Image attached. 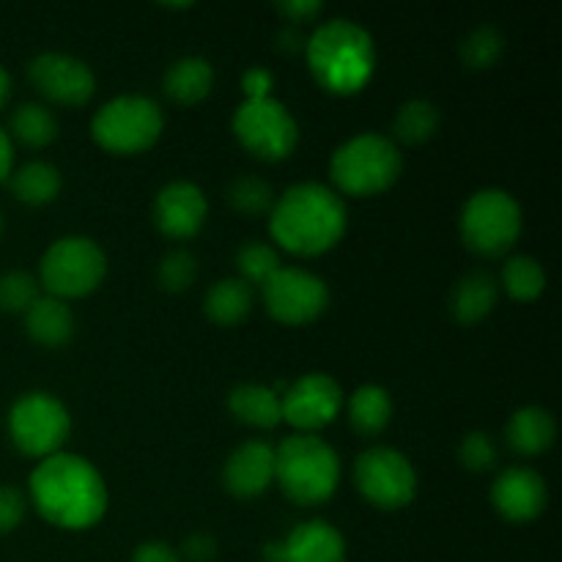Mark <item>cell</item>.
I'll return each instance as SVG.
<instances>
[{
    "instance_id": "45",
    "label": "cell",
    "mask_w": 562,
    "mask_h": 562,
    "mask_svg": "<svg viewBox=\"0 0 562 562\" xmlns=\"http://www.w3.org/2000/svg\"><path fill=\"white\" fill-rule=\"evenodd\" d=\"M0 234H3V214H0Z\"/></svg>"
},
{
    "instance_id": "10",
    "label": "cell",
    "mask_w": 562,
    "mask_h": 562,
    "mask_svg": "<svg viewBox=\"0 0 562 562\" xmlns=\"http://www.w3.org/2000/svg\"><path fill=\"white\" fill-rule=\"evenodd\" d=\"M234 132L241 146L258 159L278 162L296 148L300 130L294 115L278 99H247L234 115Z\"/></svg>"
},
{
    "instance_id": "7",
    "label": "cell",
    "mask_w": 562,
    "mask_h": 562,
    "mask_svg": "<svg viewBox=\"0 0 562 562\" xmlns=\"http://www.w3.org/2000/svg\"><path fill=\"white\" fill-rule=\"evenodd\" d=\"M521 234V209L505 190H481L464 203L461 239L472 252L497 258L514 247Z\"/></svg>"
},
{
    "instance_id": "11",
    "label": "cell",
    "mask_w": 562,
    "mask_h": 562,
    "mask_svg": "<svg viewBox=\"0 0 562 562\" xmlns=\"http://www.w3.org/2000/svg\"><path fill=\"white\" fill-rule=\"evenodd\" d=\"M355 483L376 508L398 510L415 499L417 475L412 461L393 448H371L357 459Z\"/></svg>"
},
{
    "instance_id": "30",
    "label": "cell",
    "mask_w": 562,
    "mask_h": 562,
    "mask_svg": "<svg viewBox=\"0 0 562 562\" xmlns=\"http://www.w3.org/2000/svg\"><path fill=\"white\" fill-rule=\"evenodd\" d=\"M236 267L241 272L239 280L247 285H263L280 269V256L267 241H247L236 252Z\"/></svg>"
},
{
    "instance_id": "21",
    "label": "cell",
    "mask_w": 562,
    "mask_h": 562,
    "mask_svg": "<svg viewBox=\"0 0 562 562\" xmlns=\"http://www.w3.org/2000/svg\"><path fill=\"white\" fill-rule=\"evenodd\" d=\"M554 434H558L554 417L541 406H525L508 423V445L521 456H538L549 450Z\"/></svg>"
},
{
    "instance_id": "39",
    "label": "cell",
    "mask_w": 562,
    "mask_h": 562,
    "mask_svg": "<svg viewBox=\"0 0 562 562\" xmlns=\"http://www.w3.org/2000/svg\"><path fill=\"white\" fill-rule=\"evenodd\" d=\"M132 562H181V560L168 543L151 541V543H140V547L135 549V558H132Z\"/></svg>"
},
{
    "instance_id": "5",
    "label": "cell",
    "mask_w": 562,
    "mask_h": 562,
    "mask_svg": "<svg viewBox=\"0 0 562 562\" xmlns=\"http://www.w3.org/2000/svg\"><path fill=\"white\" fill-rule=\"evenodd\" d=\"M401 168L404 162H401L398 146L390 137L366 132V135L351 137L335 151L329 173L340 192L368 198L390 190L398 181Z\"/></svg>"
},
{
    "instance_id": "25",
    "label": "cell",
    "mask_w": 562,
    "mask_h": 562,
    "mask_svg": "<svg viewBox=\"0 0 562 562\" xmlns=\"http://www.w3.org/2000/svg\"><path fill=\"white\" fill-rule=\"evenodd\" d=\"M9 187L16 201L44 206L60 192V173L49 162H27L9 176Z\"/></svg>"
},
{
    "instance_id": "12",
    "label": "cell",
    "mask_w": 562,
    "mask_h": 562,
    "mask_svg": "<svg viewBox=\"0 0 562 562\" xmlns=\"http://www.w3.org/2000/svg\"><path fill=\"white\" fill-rule=\"evenodd\" d=\"M261 289L269 316L280 324H311L329 305L327 283L296 267H280Z\"/></svg>"
},
{
    "instance_id": "13",
    "label": "cell",
    "mask_w": 562,
    "mask_h": 562,
    "mask_svg": "<svg viewBox=\"0 0 562 562\" xmlns=\"http://www.w3.org/2000/svg\"><path fill=\"white\" fill-rule=\"evenodd\" d=\"M280 406H283L285 423L311 434L329 426L340 415L344 393L327 373H307L300 382L285 387V393L280 395Z\"/></svg>"
},
{
    "instance_id": "36",
    "label": "cell",
    "mask_w": 562,
    "mask_h": 562,
    "mask_svg": "<svg viewBox=\"0 0 562 562\" xmlns=\"http://www.w3.org/2000/svg\"><path fill=\"white\" fill-rule=\"evenodd\" d=\"M25 497L14 486H0V532H11L25 519Z\"/></svg>"
},
{
    "instance_id": "27",
    "label": "cell",
    "mask_w": 562,
    "mask_h": 562,
    "mask_svg": "<svg viewBox=\"0 0 562 562\" xmlns=\"http://www.w3.org/2000/svg\"><path fill=\"white\" fill-rule=\"evenodd\" d=\"M11 135L27 148H44L58 137V121L44 104H20L11 115Z\"/></svg>"
},
{
    "instance_id": "32",
    "label": "cell",
    "mask_w": 562,
    "mask_h": 562,
    "mask_svg": "<svg viewBox=\"0 0 562 562\" xmlns=\"http://www.w3.org/2000/svg\"><path fill=\"white\" fill-rule=\"evenodd\" d=\"M505 49L503 33L494 31V27H477L467 36V42L461 44V58L470 69H488L499 60Z\"/></svg>"
},
{
    "instance_id": "3",
    "label": "cell",
    "mask_w": 562,
    "mask_h": 562,
    "mask_svg": "<svg viewBox=\"0 0 562 562\" xmlns=\"http://www.w3.org/2000/svg\"><path fill=\"white\" fill-rule=\"evenodd\" d=\"M307 66L318 86L338 97H351L371 82L376 47L366 27L351 20H333L305 42Z\"/></svg>"
},
{
    "instance_id": "24",
    "label": "cell",
    "mask_w": 562,
    "mask_h": 562,
    "mask_svg": "<svg viewBox=\"0 0 562 562\" xmlns=\"http://www.w3.org/2000/svg\"><path fill=\"white\" fill-rule=\"evenodd\" d=\"M252 307V289L239 278H225L206 294V316L220 327H234L247 318Z\"/></svg>"
},
{
    "instance_id": "35",
    "label": "cell",
    "mask_w": 562,
    "mask_h": 562,
    "mask_svg": "<svg viewBox=\"0 0 562 562\" xmlns=\"http://www.w3.org/2000/svg\"><path fill=\"white\" fill-rule=\"evenodd\" d=\"M459 459L470 472H486V470H492L494 461H497V448H494V442L488 434H483V431L467 434L464 442H461Z\"/></svg>"
},
{
    "instance_id": "1",
    "label": "cell",
    "mask_w": 562,
    "mask_h": 562,
    "mask_svg": "<svg viewBox=\"0 0 562 562\" xmlns=\"http://www.w3.org/2000/svg\"><path fill=\"white\" fill-rule=\"evenodd\" d=\"M31 497L38 514L64 530L93 527L108 510L102 475L86 459L55 453L38 461L31 475Z\"/></svg>"
},
{
    "instance_id": "20",
    "label": "cell",
    "mask_w": 562,
    "mask_h": 562,
    "mask_svg": "<svg viewBox=\"0 0 562 562\" xmlns=\"http://www.w3.org/2000/svg\"><path fill=\"white\" fill-rule=\"evenodd\" d=\"M228 406L236 420L252 428H274L283 420L280 395L263 384H239L236 390H231Z\"/></svg>"
},
{
    "instance_id": "26",
    "label": "cell",
    "mask_w": 562,
    "mask_h": 562,
    "mask_svg": "<svg viewBox=\"0 0 562 562\" xmlns=\"http://www.w3.org/2000/svg\"><path fill=\"white\" fill-rule=\"evenodd\" d=\"M390 417H393V401H390L387 390L376 387V384H366V387L355 390V395L349 398V420L362 437H373V434L384 431Z\"/></svg>"
},
{
    "instance_id": "14",
    "label": "cell",
    "mask_w": 562,
    "mask_h": 562,
    "mask_svg": "<svg viewBox=\"0 0 562 562\" xmlns=\"http://www.w3.org/2000/svg\"><path fill=\"white\" fill-rule=\"evenodd\" d=\"M27 77L42 97H47L55 104H66V108H80V104L91 102L93 91H97L93 71L71 55H38L27 66Z\"/></svg>"
},
{
    "instance_id": "19",
    "label": "cell",
    "mask_w": 562,
    "mask_h": 562,
    "mask_svg": "<svg viewBox=\"0 0 562 562\" xmlns=\"http://www.w3.org/2000/svg\"><path fill=\"white\" fill-rule=\"evenodd\" d=\"M25 329L36 344L58 349V346L69 344L71 335H75V316L64 300L38 296L31 311L25 313Z\"/></svg>"
},
{
    "instance_id": "22",
    "label": "cell",
    "mask_w": 562,
    "mask_h": 562,
    "mask_svg": "<svg viewBox=\"0 0 562 562\" xmlns=\"http://www.w3.org/2000/svg\"><path fill=\"white\" fill-rule=\"evenodd\" d=\"M214 86V69L206 58H181L165 75V93L179 104H198Z\"/></svg>"
},
{
    "instance_id": "23",
    "label": "cell",
    "mask_w": 562,
    "mask_h": 562,
    "mask_svg": "<svg viewBox=\"0 0 562 562\" xmlns=\"http://www.w3.org/2000/svg\"><path fill=\"white\" fill-rule=\"evenodd\" d=\"M497 280L488 272H470L453 291V313L461 324H477L497 305Z\"/></svg>"
},
{
    "instance_id": "15",
    "label": "cell",
    "mask_w": 562,
    "mask_h": 562,
    "mask_svg": "<svg viewBox=\"0 0 562 562\" xmlns=\"http://www.w3.org/2000/svg\"><path fill=\"white\" fill-rule=\"evenodd\" d=\"M206 195L190 181L162 187L154 201V223L170 239H192L206 220Z\"/></svg>"
},
{
    "instance_id": "18",
    "label": "cell",
    "mask_w": 562,
    "mask_h": 562,
    "mask_svg": "<svg viewBox=\"0 0 562 562\" xmlns=\"http://www.w3.org/2000/svg\"><path fill=\"white\" fill-rule=\"evenodd\" d=\"M285 562H346L344 536L327 521H305L283 541Z\"/></svg>"
},
{
    "instance_id": "29",
    "label": "cell",
    "mask_w": 562,
    "mask_h": 562,
    "mask_svg": "<svg viewBox=\"0 0 562 562\" xmlns=\"http://www.w3.org/2000/svg\"><path fill=\"white\" fill-rule=\"evenodd\" d=\"M503 285L514 300L532 302L547 289V272L536 258L516 256L503 267Z\"/></svg>"
},
{
    "instance_id": "6",
    "label": "cell",
    "mask_w": 562,
    "mask_h": 562,
    "mask_svg": "<svg viewBox=\"0 0 562 562\" xmlns=\"http://www.w3.org/2000/svg\"><path fill=\"white\" fill-rule=\"evenodd\" d=\"M108 272L102 247L88 236H66L42 258V285L55 300H77L99 289Z\"/></svg>"
},
{
    "instance_id": "16",
    "label": "cell",
    "mask_w": 562,
    "mask_h": 562,
    "mask_svg": "<svg viewBox=\"0 0 562 562\" xmlns=\"http://www.w3.org/2000/svg\"><path fill=\"white\" fill-rule=\"evenodd\" d=\"M547 481L536 470L510 467L497 477L492 503L508 521H532L547 508Z\"/></svg>"
},
{
    "instance_id": "43",
    "label": "cell",
    "mask_w": 562,
    "mask_h": 562,
    "mask_svg": "<svg viewBox=\"0 0 562 562\" xmlns=\"http://www.w3.org/2000/svg\"><path fill=\"white\" fill-rule=\"evenodd\" d=\"M263 562H285L283 541H272L263 547Z\"/></svg>"
},
{
    "instance_id": "9",
    "label": "cell",
    "mask_w": 562,
    "mask_h": 562,
    "mask_svg": "<svg viewBox=\"0 0 562 562\" xmlns=\"http://www.w3.org/2000/svg\"><path fill=\"white\" fill-rule=\"evenodd\" d=\"M69 412L49 393H27L11 406L9 434L16 448L33 459H49L60 453L69 437Z\"/></svg>"
},
{
    "instance_id": "40",
    "label": "cell",
    "mask_w": 562,
    "mask_h": 562,
    "mask_svg": "<svg viewBox=\"0 0 562 562\" xmlns=\"http://www.w3.org/2000/svg\"><path fill=\"white\" fill-rule=\"evenodd\" d=\"M184 554L195 562H206L217 554V543L212 536H190L184 541Z\"/></svg>"
},
{
    "instance_id": "8",
    "label": "cell",
    "mask_w": 562,
    "mask_h": 562,
    "mask_svg": "<svg viewBox=\"0 0 562 562\" xmlns=\"http://www.w3.org/2000/svg\"><path fill=\"white\" fill-rule=\"evenodd\" d=\"M162 110L146 97H119L93 115L91 135L113 154H140L162 135Z\"/></svg>"
},
{
    "instance_id": "34",
    "label": "cell",
    "mask_w": 562,
    "mask_h": 562,
    "mask_svg": "<svg viewBox=\"0 0 562 562\" xmlns=\"http://www.w3.org/2000/svg\"><path fill=\"white\" fill-rule=\"evenodd\" d=\"M198 278V263L195 256L187 250H173L159 261L157 269V280L165 291L170 294H179V291L190 289Z\"/></svg>"
},
{
    "instance_id": "41",
    "label": "cell",
    "mask_w": 562,
    "mask_h": 562,
    "mask_svg": "<svg viewBox=\"0 0 562 562\" xmlns=\"http://www.w3.org/2000/svg\"><path fill=\"white\" fill-rule=\"evenodd\" d=\"M278 49L283 53H300L305 49V42H302V33L296 27H285V31L278 33Z\"/></svg>"
},
{
    "instance_id": "2",
    "label": "cell",
    "mask_w": 562,
    "mask_h": 562,
    "mask_svg": "<svg viewBox=\"0 0 562 562\" xmlns=\"http://www.w3.org/2000/svg\"><path fill=\"white\" fill-rule=\"evenodd\" d=\"M272 239L294 256H322L346 234L344 198L324 184H296L272 206Z\"/></svg>"
},
{
    "instance_id": "44",
    "label": "cell",
    "mask_w": 562,
    "mask_h": 562,
    "mask_svg": "<svg viewBox=\"0 0 562 562\" xmlns=\"http://www.w3.org/2000/svg\"><path fill=\"white\" fill-rule=\"evenodd\" d=\"M9 93H11V80H9V71L0 66V108L9 102Z\"/></svg>"
},
{
    "instance_id": "38",
    "label": "cell",
    "mask_w": 562,
    "mask_h": 562,
    "mask_svg": "<svg viewBox=\"0 0 562 562\" xmlns=\"http://www.w3.org/2000/svg\"><path fill=\"white\" fill-rule=\"evenodd\" d=\"M278 11L289 16L291 25H302V22H311L313 16L322 14V3L318 0H283V3H278Z\"/></svg>"
},
{
    "instance_id": "42",
    "label": "cell",
    "mask_w": 562,
    "mask_h": 562,
    "mask_svg": "<svg viewBox=\"0 0 562 562\" xmlns=\"http://www.w3.org/2000/svg\"><path fill=\"white\" fill-rule=\"evenodd\" d=\"M11 162H14V148H11V137L0 130V181L11 176Z\"/></svg>"
},
{
    "instance_id": "28",
    "label": "cell",
    "mask_w": 562,
    "mask_h": 562,
    "mask_svg": "<svg viewBox=\"0 0 562 562\" xmlns=\"http://www.w3.org/2000/svg\"><path fill=\"white\" fill-rule=\"evenodd\" d=\"M439 130V110L431 102H423V99H412V102L401 104L398 115H395L393 132L401 143H426L428 137L437 135Z\"/></svg>"
},
{
    "instance_id": "31",
    "label": "cell",
    "mask_w": 562,
    "mask_h": 562,
    "mask_svg": "<svg viewBox=\"0 0 562 562\" xmlns=\"http://www.w3.org/2000/svg\"><path fill=\"white\" fill-rule=\"evenodd\" d=\"M228 203L241 214H263L274 206V192L258 176H241L231 184Z\"/></svg>"
},
{
    "instance_id": "17",
    "label": "cell",
    "mask_w": 562,
    "mask_h": 562,
    "mask_svg": "<svg viewBox=\"0 0 562 562\" xmlns=\"http://www.w3.org/2000/svg\"><path fill=\"white\" fill-rule=\"evenodd\" d=\"M225 488L241 499L258 497L274 481V448L267 442H245L228 456L223 470Z\"/></svg>"
},
{
    "instance_id": "33",
    "label": "cell",
    "mask_w": 562,
    "mask_h": 562,
    "mask_svg": "<svg viewBox=\"0 0 562 562\" xmlns=\"http://www.w3.org/2000/svg\"><path fill=\"white\" fill-rule=\"evenodd\" d=\"M38 300V283L27 272H5L0 278V311L27 313Z\"/></svg>"
},
{
    "instance_id": "4",
    "label": "cell",
    "mask_w": 562,
    "mask_h": 562,
    "mask_svg": "<svg viewBox=\"0 0 562 562\" xmlns=\"http://www.w3.org/2000/svg\"><path fill=\"white\" fill-rule=\"evenodd\" d=\"M274 477L296 505H322L338 488V453L313 434H296L274 450Z\"/></svg>"
},
{
    "instance_id": "37",
    "label": "cell",
    "mask_w": 562,
    "mask_h": 562,
    "mask_svg": "<svg viewBox=\"0 0 562 562\" xmlns=\"http://www.w3.org/2000/svg\"><path fill=\"white\" fill-rule=\"evenodd\" d=\"M241 88H245L247 99H269L272 97V71L263 66H252L241 77Z\"/></svg>"
}]
</instances>
